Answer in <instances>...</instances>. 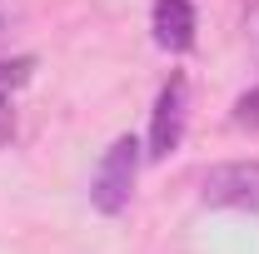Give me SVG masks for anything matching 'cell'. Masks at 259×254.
Segmentation results:
<instances>
[{"label":"cell","mask_w":259,"mask_h":254,"mask_svg":"<svg viewBox=\"0 0 259 254\" xmlns=\"http://www.w3.org/2000/svg\"><path fill=\"white\" fill-rule=\"evenodd\" d=\"M140 164H145V145L135 135H115L95 159V175H90V209L115 220L125 215L130 199H135V185H140Z\"/></svg>","instance_id":"cell-1"},{"label":"cell","mask_w":259,"mask_h":254,"mask_svg":"<svg viewBox=\"0 0 259 254\" xmlns=\"http://www.w3.org/2000/svg\"><path fill=\"white\" fill-rule=\"evenodd\" d=\"M185 125H190V80L175 70L155 90V105H150V135H145V159L164 164L169 155H180L185 145Z\"/></svg>","instance_id":"cell-2"},{"label":"cell","mask_w":259,"mask_h":254,"mask_svg":"<svg viewBox=\"0 0 259 254\" xmlns=\"http://www.w3.org/2000/svg\"><path fill=\"white\" fill-rule=\"evenodd\" d=\"M199 204L204 209H239L259 220V159H225L209 164L199 180Z\"/></svg>","instance_id":"cell-3"},{"label":"cell","mask_w":259,"mask_h":254,"mask_svg":"<svg viewBox=\"0 0 259 254\" xmlns=\"http://www.w3.org/2000/svg\"><path fill=\"white\" fill-rule=\"evenodd\" d=\"M150 35L164 55H190L199 40V10L194 0H155L150 5Z\"/></svg>","instance_id":"cell-4"},{"label":"cell","mask_w":259,"mask_h":254,"mask_svg":"<svg viewBox=\"0 0 259 254\" xmlns=\"http://www.w3.org/2000/svg\"><path fill=\"white\" fill-rule=\"evenodd\" d=\"M30 75H35V55H10V60H0V110L30 85Z\"/></svg>","instance_id":"cell-5"},{"label":"cell","mask_w":259,"mask_h":254,"mask_svg":"<svg viewBox=\"0 0 259 254\" xmlns=\"http://www.w3.org/2000/svg\"><path fill=\"white\" fill-rule=\"evenodd\" d=\"M229 120H234L239 130H259V85H254V90H244V95L234 100Z\"/></svg>","instance_id":"cell-6"},{"label":"cell","mask_w":259,"mask_h":254,"mask_svg":"<svg viewBox=\"0 0 259 254\" xmlns=\"http://www.w3.org/2000/svg\"><path fill=\"white\" fill-rule=\"evenodd\" d=\"M0 35H5V15H0Z\"/></svg>","instance_id":"cell-7"}]
</instances>
